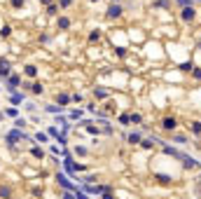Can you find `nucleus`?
<instances>
[{
  "label": "nucleus",
  "instance_id": "nucleus-1",
  "mask_svg": "<svg viewBox=\"0 0 201 199\" xmlns=\"http://www.w3.org/2000/svg\"><path fill=\"white\" fill-rule=\"evenodd\" d=\"M5 75H9V64L0 59V77H5Z\"/></svg>",
  "mask_w": 201,
  "mask_h": 199
},
{
  "label": "nucleus",
  "instance_id": "nucleus-2",
  "mask_svg": "<svg viewBox=\"0 0 201 199\" xmlns=\"http://www.w3.org/2000/svg\"><path fill=\"white\" fill-rule=\"evenodd\" d=\"M19 138H24V134H19V131H12V134L7 136V141H9V145H14L19 141Z\"/></svg>",
  "mask_w": 201,
  "mask_h": 199
},
{
  "label": "nucleus",
  "instance_id": "nucleus-3",
  "mask_svg": "<svg viewBox=\"0 0 201 199\" xmlns=\"http://www.w3.org/2000/svg\"><path fill=\"white\" fill-rule=\"evenodd\" d=\"M183 19H185V21H192V19H194V9L192 7H185L183 9Z\"/></svg>",
  "mask_w": 201,
  "mask_h": 199
},
{
  "label": "nucleus",
  "instance_id": "nucleus-4",
  "mask_svg": "<svg viewBox=\"0 0 201 199\" xmlns=\"http://www.w3.org/2000/svg\"><path fill=\"white\" fill-rule=\"evenodd\" d=\"M119 14H122V7L119 5H112V7L108 9V17H119Z\"/></svg>",
  "mask_w": 201,
  "mask_h": 199
},
{
  "label": "nucleus",
  "instance_id": "nucleus-5",
  "mask_svg": "<svg viewBox=\"0 0 201 199\" xmlns=\"http://www.w3.org/2000/svg\"><path fill=\"white\" fill-rule=\"evenodd\" d=\"M19 82H21V77H19V75H12V77H9V89H14Z\"/></svg>",
  "mask_w": 201,
  "mask_h": 199
},
{
  "label": "nucleus",
  "instance_id": "nucleus-6",
  "mask_svg": "<svg viewBox=\"0 0 201 199\" xmlns=\"http://www.w3.org/2000/svg\"><path fill=\"white\" fill-rule=\"evenodd\" d=\"M26 75L28 77H35V75H37V68H35V66H26Z\"/></svg>",
  "mask_w": 201,
  "mask_h": 199
},
{
  "label": "nucleus",
  "instance_id": "nucleus-7",
  "mask_svg": "<svg viewBox=\"0 0 201 199\" xmlns=\"http://www.w3.org/2000/svg\"><path fill=\"white\" fill-rule=\"evenodd\" d=\"M175 127V119L173 117H166V119H164V129H173Z\"/></svg>",
  "mask_w": 201,
  "mask_h": 199
},
{
  "label": "nucleus",
  "instance_id": "nucleus-8",
  "mask_svg": "<svg viewBox=\"0 0 201 199\" xmlns=\"http://www.w3.org/2000/svg\"><path fill=\"white\" fill-rule=\"evenodd\" d=\"M68 26H70V19H66V17L59 19V28H68Z\"/></svg>",
  "mask_w": 201,
  "mask_h": 199
},
{
  "label": "nucleus",
  "instance_id": "nucleus-9",
  "mask_svg": "<svg viewBox=\"0 0 201 199\" xmlns=\"http://www.w3.org/2000/svg\"><path fill=\"white\" fill-rule=\"evenodd\" d=\"M31 91H33V94H40V91H42V84H40V82L31 84Z\"/></svg>",
  "mask_w": 201,
  "mask_h": 199
},
{
  "label": "nucleus",
  "instance_id": "nucleus-10",
  "mask_svg": "<svg viewBox=\"0 0 201 199\" xmlns=\"http://www.w3.org/2000/svg\"><path fill=\"white\" fill-rule=\"evenodd\" d=\"M9 33H12V28H9V26H2V28H0V35H2V38H7Z\"/></svg>",
  "mask_w": 201,
  "mask_h": 199
},
{
  "label": "nucleus",
  "instance_id": "nucleus-11",
  "mask_svg": "<svg viewBox=\"0 0 201 199\" xmlns=\"http://www.w3.org/2000/svg\"><path fill=\"white\" fill-rule=\"evenodd\" d=\"M21 99H24V96H21V94H17V91L12 94V101H14V103H21Z\"/></svg>",
  "mask_w": 201,
  "mask_h": 199
},
{
  "label": "nucleus",
  "instance_id": "nucleus-12",
  "mask_svg": "<svg viewBox=\"0 0 201 199\" xmlns=\"http://www.w3.org/2000/svg\"><path fill=\"white\" fill-rule=\"evenodd\" d=\"M138 141H140L138 134H131V136H129V143H138Z\"/></svg>",
  "mask_w": 201,
  "mask_h": 199
},
{
  "label": "nucleus",
  "instance_id": "nucleus-13",
  "mask_svg": "<svg viewBox=\"0 0 201 199\" xmlns=\"http://www.w3.org/2000/svg\"><path fill=\"white\" fill-rule=\"evenodd\" d=\"M59 181H61V185H63V188H68V190H70V188H73V185H70V183L66 181V178H63V176H59Z\"/></svg>",
  "mask_w": 201,
  "mask_h": 199
},
{
  "label": "nucleus",
  "instance_id": "nucleus-14",
  "mask_svg": "<svg viewBox=\"0 0 201 199\" xmlns=\"http://www.w3.org/2000/svg\"><path fill=\"white\" fill-rule=\"evenodd\" d=\"M59 103H68V94H61L59 96Z\"/></svg>",
  "mask_w": 201,
  "mask_h": 199
},
{
  "label": "nucleus",
  "instance_id": "nucleus-15",
  "mask_svg": "<svg viewBox=\"0 0 201 199\" xmlns=\"http://www.w3.org/2000/svg\"><path fill=\"white\" fill-rule=\"evenodd\" d=\"M12 5H14V7H21V5H24V0H12Z\"/></svg>",
  "mask_w": 201,
  "mask_h": 199
},
{
  "label": "nucleus",
  "instance_id": "nucleus-16",
  "mask_svg": "<svg viewBox=\"0 0 201 199\" xmlns=\"http://www.w3.org/2000/svg\"><path fill=\"white\" fill-rule=\"evenodd\" d=\"M63 199H77V197H73L70 192H66V194H63Z\"/></svg>",
  "mask_w": 201,
  "mask_h": 199
},
{
  "label": "nucleus",
  "instance_id": "nucleus-17",
  "mask_svg": "<svg viewBox=\"0 0 201 199\" xmlns=\"http://www.w3.org/2000/svg\"><path fill=\"white\" fill-rule=\"evenodd\" d=\"M42 2H52V0H42Z\"/></svg>",
  "mask_w": 201,
  "mask_h": 199
},
{
  "label": "nucleus",
  "instance_id": "nucleus-18",
  "mask_svg": "<svg viewBox=\"0 0 201 199\" xmlns=\"http://www.w3.org/2000/svg\"><path fill=\"white\" fill-rule=\"evenodd\" d=\"M112 2H117V0H112Z\"/></svg>",
  "mask_w": 201,
  "mask_h": 199
}]
</instances>
